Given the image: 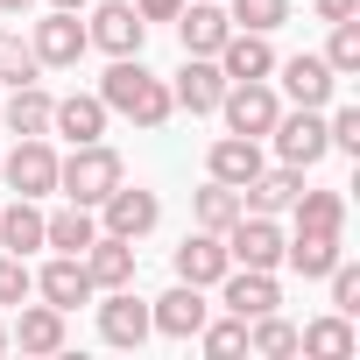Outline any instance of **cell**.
I'll list each match as a JSON object with an SVG mask.
<instances>
[{
  "mask_svg": "<svg viewBox=\"0 0 360 360\" xmlns=\"http://www.w3.org/2000/svg\"><path fill=\"white\" fill-rule=\"evenodd\" d=\"M99 99H106V113H120V120H134V127H162V120L176 113L169 85H162L141 57H113V71L99 78Z\"/></svg>",
  "mask_w": 360,
  "mask_h": 360,
  "instance_id": "6da1fadb",
  "label": "cell"
},
{
  "mask_svg": "<svg viewBox=\"0 0 360 360\" xmlns=\"http://www.w3.org/2000/svg\"><path fill=\"white\" fill-rule=\"evenodd\" d=\"M127 176V162H120V148H106V141H78L64 162H57V191L71 198V205H99L113 184Z\"/></svg>",
  "mask_w": 360,
  "mask_h": 360,
  "instance_id": "7a4b0ae2",
  "label": "cell"
},
{
  "mask_svg": "<svg viewBox=\"0 0 360 360\" xmlns=\"http://www.w3.org/2000/svg\"><path fill=\"white\" fill-rule=\"evenodd\" d=\"M99 212V233H120V240H141V233H155V219H162V198L155 191H141V184H127V176H120V184L92 205Z\"/></svg>",
  "mask_w": 360,
  "mask_h": 360,
  "instance_id": "3957f363",
  "label": "cell"
},
{
  "mask_svg": "<svg viewBox=\"0 0 360 360\" xmlns=\"http://www.w3.org/2000/svg\"><path fill=\"white\" fill-rule=\"evenodd\" d=\"M276 155L290 162V169H311V162H325L332 155V141H325V113L318 106H297V113H276Z\"/></svg>",
  "mask_w": 360,
  "mask_h": 360,
  "instance_id": "277c9868",
  "label": "cell"
},
{
  "mask_svg": "<svg viewBox=\"0 0 360 360\" xmlns=\"http://www.w3.org/2000/svg\"><path fill=\"white\" fill-rule=\"evenodd\" d=\"M0 176H8L15 198H50V191H57V148H50L43 134H22L15 155L0 162Z\"/></svg>",
  "mask_w": 360,
  "mask_h": 360,
  "instance_id": "5b68a950",
  "label": "cell"
},
{
  "mask_svg": "<svg viewBox=\"0 0 360 360\" xmlns=\"http://www.w3.org/2000/svg\"><path fill=\"white\" fill-rule=\"evenodd\" d=\"M219 113H226V134H248V141H262V134L276 127V113H283V99L269 92V78H248V85H226V99H219Z\"/></svg>",
  "mask_w": 360,
  "mask_h": 360,
  "instance_id": "8992f818",
  "label": "cell"
},
{
  "mask_svg": "<svg viewBox=\"0 0 360 360\" xmlns=\"http://www.w3.org/2000/svg\"><path fill=\"white\" fill-rule=\"evenodd\" d=\"M219 240H226L233 269H276V262H283V226H276L269 212H240Z\"/></svg>",
  "mask_w": 360,
  "mask_h": 360,
  "instance_id": "52a82bcc",
  "label": "cell"
},
{
  "mask_svg": "<svg viewBox=\"0 0 360 360\" xmlns=\"http://www.w3.org/2000/svg\"><path fill=\"white\" fill-rule=\"evenodd\" d=\"M141 36H148V22L134 15V0H106V8H92V29H85L92 50H106V57H141Z\"/></svg>",
  "mask_w": 360,
  "mask_h": 360,
  "instance_id": "ba28073f",
  "label": "cell"
},
{
  "mask_svg": "<svg viewBox=\"0 0 360 360\" xmlns=\"http://www.w3.org/2000/svg\"><path fill=\"white\" fill-rule=\"evenodd\" d=\"M36 64L43 71H64V64H78L92 43H85V22H78V8H50V22H36Z\"/></svg>",
  "mask_w": 360,
  "mask_h": 360,
  "instance_id": "9c48e42d",
  "label": "cell"
},
{
  "mask_svg": "<svg viewBox=\"0 0 360 360\" xmlns=\"http://www.w3.org/2000/svg\"><path fill=\"white\" fill-rule=\"evenodd\" d=\"M205 290L198 283H176V290H162L155 304H148V325L162 332V339H198V325H205Z\"/></svg>",
  "mask_w": 360,
  "mask_h": 360,
  "instance_id": "30bf717a",
  "label": "cell"
},
{
  "mask_svg": "<svg viewBox=\"0 0 360 360\" xmlns=\"http://www.w3.org/2000/svg\"><path fill=\"white\" fill-rule=\"evenodd\" d=\"M219 304H226L233 318H262V311H276V304H283L276 269H226V276H219Z\"/></svg>",
  "mask_w": 360,
  "mask_h": 360,
  "instance_id": "8fae6325",
  "label": "cell"
},
{
  "mask_svg": "<svg viewBox=\"0 0 360 360\" xmlns=\"http://www.w3.org/2000/svg\"><path fill=\"white\" fill-rule=\"evenodd\" d=\"M155 325H148V304L134 297V283H120V290H106V304H99V339L106 346H141Z\"/></svg>",
  "mask_w": 360,
  "mask_h": 360,
  "instance_id": "7c38bea8",
  "label": "cell"
},
{
  "mask_svg": "<svg viewBox=\"0 0 360 360\" xmlns=\"http://www.w3.org/2000/svg\"><path fill=\"white\" fill-rule=\"evenodd\" d=\"M176 36H184V57H219L233 22H226L219 0H184V8H176Z\"/></svg>",
  "mask_w": 360,
  "mask_h": 360,
  "instance_id": "4fadbf2b",
  "label": "cell"
},
{
  "mask_svg": "<svg viewBox=\"0 0 360 360\" xmlns=\"http://www.w3.org/2000/svg\"><path fill=\"white\" fill-rule=\"evenodd\" d=\"M219 71H226V85H248V78H276V50H269V36H255V29H233L226 43H219V57H212Z\"/></svg>",
  "mask_w": 360,
  "mask_h": 360,
  "instance_id": "5bb4252c",
  "label": "cell"
},
{
  "mask_svg": "<svg viewBox=\"0 0 360 360\" xmlns=\"http://www.w3.org/2000/svg\"><path fill=\"white\" fill-rule=\"evenodd\" d=\"M169 99L184 106V113H219V99H226V71H219L212 57H184V71H176Z\"/></svg>",
  "mask_w": 360,
  "mask_h": 360,
  "instance_id": "9a60e30c",
  "label": "cell"
},
{
  "mask_svg": "<svg viewBox=\"0 0 360 360\" xmlns=\"http://www.w3.org/2000/svg\"><path fill=\"white\" fill-rule=\"evenodd\" d=\"M276 71H283V92H290L297 106H332V92H339V71H332L325 57H311V50L290 57V64L276 57Z\"/></svg>",
  "mask_w": 360,
  "mask_h": 360,
  "instance_id": "2e32d148",
  "label": "cell"
},
{
  "mask_svg": "<svg viewBox=\"0 0 360 360\" xmlns=\"http://www.w3.org/2000/svg\"><path fill=\"white\" fill-rule=\"evenodd\" d=\"M297 191H304V169H290V162L283 169H255L248 184H240V212H269L276 219V212L297 205Z\"/></svg>",
  "mask_w": 360,
  "mask_h": 360,
  "instance_id": "e0dca14e",
  "label": "cell"
},
{
  "mask_svg": "<svg viewBox=\"0 0 360 360\" xmlns=\"http://www.w3.org/2000/svg\"><path fill=\"white\" fill-rule=\"evenodd\" d=\"M226 269H233V255H226V240H219V233H205V226H198L184 248H176V283H198V290H212Z\"/></svg>",
  "mask_w": 360,
  "mask_h": 360,
  "instance_id": "ac0fdd59",
  "label": "cell"
},
{
  "mask_svg": "<svg viewBox=\"0 0 360 360\" xmlns=\"http://www.w3.org/2000/svg\"><path fill=\"white\" fill-rule=\"evenodd\" d=\"M50 134H64L71 148H78V141H99V134H106V99H99V92L57 99V106H50Z\"/></svg>",
  "mask_w": 360,
  "mask_h": 360,
  "instance_id": "d6986e66",
  "label": "cell"
},
{
  "mask_svg": "<svg viewBox=\"0 0 360 360\" xmlns=\"http://www.w3.org/2000/svg\"><path fill=\"white\" fill-rule=\"evenodd\" d=\"M22 318L8 325V346L22 353H64V311L57 304H15Z\"/></svg>",
  "mask_w": 360,
  "mask_h": 360,
  "instance_id": "ffe728a7",
  "label": "cell"
},
{
  "mask_svg": "<svg viewBox=\"0 0 360 360\" xmlns=\"http://www.w3.org/2000/svg\"><path fill=\"white\" fill-rule=\"evenodd\" d=\"M78 262H85L92 290H120V283H134V240H120V233H99Z\"/></svg>",
  "mask_w": 360,
  "mask_h": 360,
  "instance_id": "44dd1931",
  "label": "cell"
},
{
  "mask_svg": "<svg viewBox=\"0 0 360 360\" xmlns=\"http://www.w3.org/2000/svg\"><path fill=\"white\" fill-rule=\"evenodd\" d=\"M36 290H43V304H57L64 318H71L78 304H92V276H85V262H78V255H57V262L36 276Z\"/></svg>",
  "mask_w": 360,
  "mask_h": 360,
  "instance_id": "7402d4cb",
  "label": "cell"
},
{
  "mask_svg": "<svg viewBox=\"0 0 360 360\" xmlns=\"http://www.w3.org/2000/svg\"><path fill=\"white\" fill-rule=\"evenodd\" d=\"M92 240H99V219H92V205L43 212V248H57V255H85Z\"/></svg>",
  "mask_w": 360,
  "mask_h": 360,
  "instance_id": "603a6c76",
  "label": "cell"
},
{
  "mask_svg": "<svg viewBox=\"0 0 360 360\" xmlns=\"http://www.w3.org/2000/svg\"><path fill=\"white\" fill-rule=\"evenodd\" d=\"M205 169L219 176V184H233V191H240L248 176L262 169V141H248V134H219V141H212V155H205Z\"/></svg>",
  "mask_w": 360,
  "mask_h": 360,
  "instance_id": "cb8c5ba5",
  "label": "cell"
},
{
  "mask_svg": "<svg viewBox=\"0 0 360 360\" xmlns=\"http://www.w3.org/2000/svg\"><path fill=\"white\" fill-rule=\"evenodd\" d=\"M297 353H311V360H353V318H346V311L311 318V325L297 332Z\"/></svg>",
  "mask_w": 360,
  "mask_h": 360,
  "instance_id": "d4e9b609",
  "label": "cell"
},
{
  "mask_svg": "<svg viewBox=\"0 0 360 360\" xmlns=\"http://www.w3.org/2000/svg\"><path fill=\"white\" fill-rule=\"evenodd\" d=\"M283 262H290L304 283H318V276H332V262H339V233H297V240H283Z\"/></svg>",
  "mask_w": 360,
  "mask_h": 360,
  "instance_id": "484cf974",
  "label": "cell"
},
{
  "mask_svg": "<svg viewBox=\"0 0 360 360\" xmlns=\"http://www.w3.org/2000/svg\"><path fill=\"white\" fill-rule=\"evenodd\" d=\"M0 248L22 255V262L43 248V212H36V198H15L8 212H0Z\"/></svg>",
  "mask_w": 360,
  "mask_h": 360,
  "instance_id": "4316f807",
  "label": "cell"
},
{
  "mask_svg": "<svg viewBox=\"0 0 360 360\" xmlns=\"http://www.w3.org/2000/svg\"><path fill=\"white\" fill-rule=\"evenodd\" d=\"M297 233H346V198L339 191H297Z\"/></svg>",
  "mask_w": 360,
  "mask_h": 360,
  "instance_id": "83f0119b",
  "label": "cell"
},
{
  "mask_svg": "<svg viewBox=\"0 0 360 360\" xmlns=\"http://www.w3.org/2000/svg\"><path fill=\"white\" fill-rule=\"evenodd\" d=\"M50 106H57V99L29 78V85L8 92V127H15V134H50Z\"/></svg>",
  "mask_w": 360,
  "mask_h": 360,
  "instance_id": "f1b7e54d",
  "label": "cell"
},
{
  "mask_svg": "<svg viewBox=\"0 0 360 360\" xmlns=\"http://www.w3.org/2000/svg\"><path fill=\"white\" fill-rule=\"evenodd\" d=\"M248 353H262V360H290V353H297V325L276 318V311L248 318Z\"/></svg>",
  "mask_w": 360,
  "mask_h": 360,
  "instance_id": "f546056e",
  "label": "cell"
},
{
  "mask_svg": "<svg viewBox=\"0 0 360 360\" xmlns=\"http://www.w3.org/2000/svg\"><path fill=\"white\" fill-rule=\"evenodd\" d=\"M233 219H240V191H233V184H219V176H212V184L198 191V226H205V233H226Z\"/></svg>",
  "mask_w": 360,
  "mask_h": 360,
  "instance_id": "4dcf8cb0",
  "label": "cell"
},
{
  "mask_svg": "<svg viewBox=\"0 0 360 360\" xmlns=\"http://www.w3.org/2000/svg\"><path fill=\"white\" fill-rule=\"evenodd\" d=\"M226 22H233V29L269 36V29H283V22H290V0H233V8H226Z\"/></svg>",
  "mask_w": 360,
  "mask_h": 360,
  "instance_id": "1f68e13d",
  "label": "cell"
},
{
  "mask_svg": "<svg viewBox=\"0 0 360 360\" xmlns=\"http://www.w3.org/2000/svg\"><path fill=\"white\" fill-rule=\"evenodd\" d=\"M325 64L339 71V78H353L360 71V22L346 15V22H332V43H325Z\"/></svg>",
  "mask_w": 360,
  "mask_h": 360,
  "instance_id": "d6a6232c",
  "label": "cell"
},
{
  "mask_svg": "<svg viewBox=\"0 0 360 360\" xmlns=\"http://www.w3.org/2000/svg\"><path fill=\"white\" fill-rule=\"evenodd\" d=\"M198 346H205V353H219V360H226V353H248V318H233V311H226L219 325L205 318V325H198Z\"/></svg>",
  "mask_w": 360,
  "mask_h": 360,
  "instance_id": "836d02e7",
  "label": "cell"
},
{
  "mask_svg": "<svg viewBox=\"0 0 360 360\" xmlns=\"http://www.w3.org/2000/svg\"><path fill=\"white\" fill-rule=\"evenodd\" d=\"M43 64H36V50L22 43V36H8V29H0V85H29Z\"/></svg>",
  "mask_w": 360,
  "mask_h": 360,
  "instance_id": "e575fe53",
  "label": "cell"
},
{
  "mask_svg": "<svg viewBox=\"0 0 360 360\" xmlns=\"http://www.w3.org/2000/svg\"><path fill=\"white\" fill-rule=\"evenodd\" d=\"M36 290V276H29V262L22 255H8V248H0V311H15L22 297Z\"/></svg>",
  "mask_w": 360,
  "mask_h": 360,
  "instance_id": "d590c367",
  "label": "cell"
},
{
  "mask_svg": "<svg viewBox=\"0 0 360 360\" xmlns=\"http://www.w3.org/2000/svg\"><path fill=\"white\" fill-rule=\"evenodd\" d=\"M325 283H332V311H346V318H353V311H360V269H353V262L339 255Z\"/></svg>",
  "mask_w": 360,
  "mask_h": 360,
  "instance_id": "8d00e7d4",
  "label": "cell"
},
{
  "mask_svg": "<svg viewBox=\"0 0 360 360\" xmlns=\"http://www.w3.org/2000/svg\"><path fill=\"white\" fill-rule=\"evenodd\" d=\"M325 141H332L339 155H360V106H339V113L325 120Z\"/></svg>",
  "mask_w": 360,
  "mask_h": 360,
  "instance_id": "74e56055",
  "label": "cell"
},
{
  "mask_svg": "<svg viewBox=\"0 0 360 360\" xmlns=\"http://www.w3.org/2000/svg\"><path fill=\"white\" fill-rule=\"evenodd\" d=\"M176 8H184V0H134L141 22H176Z\"/></svg>",
  "mask_w": 360,
  "mask_h": 360,
  "instance_id": "f35d334b",
  "label": "cell"
},
{
  "mask_svg": "<svg viewBox=\"0 0 360 360\" xmlns=\"http://www.w3.org/2000/svg\"><path fill=\"white\" fill-rule=\"evenodd\" d=\"M318 8V22H346V15H360V0H311Z\"/></svg>",
  "mask_w": 360,
  "mask_h": 360,
  "instance_id": "ab89813d",
  "label": "cell"
},
{
  "mask_svg": "<svg viewBox=\"0 0 360 360\" xmlns=\"http://www.w3.org/2000/svg\"><path fill=\"white\" fill-rule=\"evenodd\" d=\"M36 8V0H0V15H29Z\"/></svg>",
  "mask_w": 360,
  "mask_h": 360,
  "instance_id": "60d3db41",
  "label": "cell"
},
{
  "mask_svg": "<svg viewBox=\"0 0 360 360\" xmlns=\"http://www.w3.org/2000/svg\"><path fill=\"white\" fill-rule=\"evenodd\" d=\"M50 8H85V0H50Z\"/></svg>",
  "mask_w": 360,
  "mask_h": 360,
  "instance_id": "b9f144b4",
  "label": "cell"
},
{
  "mask_svg": "<svg viewBox=\"0 0 360 360\" xmlns=\"http://www.w3.org/2000/svg\"><path fill=\"white\" fill-rule=\"evenodd\" d=\"M0 353H8V325H0Z\"/></svg>",
  "mask_w": 360,
  "mask_h": 360,
  "instance_id": "7bdbcfd3",
  "label": "cell"
}]
</instances>
